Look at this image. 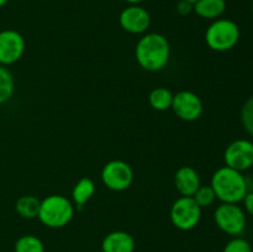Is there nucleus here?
<instances>
[{
	"label": "nucleus",
	"mask_w": 253,
	"mask_h": 252,
	"mask_svg": "<svg viewBox=\"0 0 253 252\" xmlns=\"http://www.w3.org/2000/svg\"><path fill=\"white\" fill-rule=\"evenodd\" d=\"M211 188L214 189L216 198H219L222 203L231 204H237L244 200L249 193L247 182L242 173L227 166L214 173L211 178Z\"/></svg>",
	"instance_id": "obj_1"
},
{
	"label": "nucleus",
	"mask_w": 253,
	"mask_h": 252,
	"mask_svg": "<svg viewBox=\"0 0 253 252\" xmlns=\"http://www.w3.org/2000/svg\"><path fill=\"white\" fill-rule=\"evenodd\" d=\"M169 58V44L160 34H148L136 46V59L142 68L158 71L167 64Z\"/></svg>",
	"instance_id": "obj_2"
},
{
	"label": "nucleus",
	"mask_w": 253,
	"mask_h": 252,
	"mask_svg": "<svg viewBox=\"0 0 253 252\" xmlns=\"http://www.w3.org/2000/svg\"><path fill=\"white\" fill-rule=\"evenodd\" d=\"M73 205L62 195H51L41 202L39 219L48 227H63L73 217Z\"/></svg>",
	"instance_id": "obj_3"
},
{
	"label": "nucleus",
	"mask_w": 253,
	"mask_h": 252,
	"mask_svg": "<svg viewBox=\"0 0 253 252\" xmlns=\"http://www.w3.org/2000/svg\"><path fill=\"white\" fill-rule=\"evenodd\" d=\"M240 29L234 21L227 19L215 20L207 30L205 40L214 51H229L239 42Z\"/></svg>",
	"instance_id": "obj_4"
},
{
	"label": "nucleus",
	"mask_w": 253,
	"mask_h": 252,
	"mask_svg": "<svg viewBox=\"0 0 253 252\" xmlns=\"http://www.w3.org/2000/svg\"><path fill=\"white\" fill-rule=\"evenodd\" d=\"M217 226L226 234L239 236L246 227V215L245 211L236 204L222 203L216 208L214 214Z\"/></svg>",
	"instance_id": "obj_5"
},
{
	"label": "nucleus",
	"mask_w": 253,
	"mask_h": 252,
	"mask_svg": "<svg viewBox=\"0 0 253 252\" xmlns=\"http://www.w3.org/2000/svg\"><path fill=\"white\" fill-rule=\"evenodd\" d=\"M202 215L200 207L193 197H182L175 200L170 209V220L180 230H192L198 225Z\"/></svg>",
	"instance_id": "obj_6"
},
{
	"label": "nucleus",
	"mask_w": 253,
	"mask_h": 252,
	"mask_svg": "<svg viewBox=\"0 0 253 252\" xmlns=\"http://www.w3.org/2000/svg\"><path fill=\"white\" fill-rule=\"evenodd\" d=\"M101 178L106 187L120 192L130 187L132 183L133 173L130 166L124 161H111L103 168Z\"/></svg>",
	"instance_id": "obj_7"
},
{
	"label": "nucleus",
	"mask_w": 253,
	"mask_h": 252,
	"mask_svg": "<svg viewBox=\"0 0 253 252\" xmlns=\"http://www.w3.org/2000/svg\"><path fill=\"white\" fill-rule=\"evenodd\" d=\"M227 167L239 172L253 167V143L249 140H236L227 146L225 151Z\"/></svg>",
	"instance_id": "obj_8"
},
{
	"label": "nucleus",
	"mask_w": 253,
	"mask_h": 252,
	"mask_svg": "<svg viewBox=\"0 0 253 252\" xmlns=\"http://www.w3.org/2000/svg\"><path fill=\"white\" fill-rule=\"evenodd\" d=\"M25 49L24 37L14 30L0 32V64H12L19 61Z\"/></svg>",
	"instance_id": "obj_9"
},
{
	"label": "nucleus",
	"mask_w": 253,
	"mask_h": 252,
	"mask_svg": "<svg viewBox=\"0 0 253 252\" xmlns=\"http://www.w3.org/2000/svg\"><path fill=\"white\" fill-rule=\"evenodd\" d=\"M172 108L180 119L187 121L197 120L203 113L202 100L192 91H180L173 96Z\"/></svg>",
	"instance_id": "obj_10"
},
{
	"label": "nucleus",
	"mask_w": 253,
	"mask_h": 252,
	"mask_svg": "<svg viewBox=\"0 0 253 252\" xmlns=\"http://www.w3.org/2000/svg\"><path fill=\"white\" fill-rule=\"evenodd\" d=\"M151 22L147 10L137 5H131L120 14V25L131 34H142L148 29Z\"/></svg>",
	"instance_id": "obj_11"
},
{
	"label": "nucleus",
	"mask_w": 253,
	"mask_h": 252,
	"mask_svg": "<svg viewBox=\"0 0 253 252\" xmlns=\"http://www.w3.org/2000/svg\"><path fill=\"white\" fill-rule=\"evenodd\" d=\"M175 187L184 197H193L200 187L198 173L192 167H182L175 173Z\"/></svg>",
	"instance_id": "obj_12"
},
{
	"label": "nucleus",
	"mask_w": 253,
	"mask_h": 252,
	"mask_svg": "<svg viewBox=\"0 0 253 252\" xmlns=\"http://www.w3.org/2000/svg\"><path fill=\"white\" fill-rule=\"evenodd\" d=\"M101 249L103 252H133L135 240L125 231H114L103 240Z\"/></svg>",
	"instance_id": "obj_13"
},
{
	"label": "nucleus",
	"mask_w": 253,
	"mask_h": 252,
	"mask_svg": "<svg viewBox=\"0 0 253 252\" xmlns=\"http://www.w3.org/2000/svg\"><path fill=\"white\" fill-rule=\"evenodd\" d=\"M225 9V0H198L194 4L195 12L204 19H216L224 14Z\"/></svg>",
	"instance_id": "obj_14"
},
{
	"label": "nucleus",
	"mask_w": 253,
	"mask_h": 252,
	"mask_svg": "<svg viewBox=\"0 0 253 252\" xmlns=\"http://www.w3.org/2000/svg\"><path fill=\"white\" fill-rule=\"evenodd\" d=\"M40 205H41V202L37 198L32 197V195H25L17 200L16 211L22 217L32 219V217L39 216Z\"/></svg>",
	"instance_id": "obj_15"
},
{
	"label": "nucleus",
	"mask_w": 253,
	"mask_h": 252,
	"mask_svg": "<svg viewBox=\"0 0 253 252\" xmlns=\"http://www.w3.org/2000/svg\"><path fill=\"white\" fill-rule=\"evenodd\" d=\"M95 192V185L89 178H82L73 189V199L77 205H84Z\"/></svg>",
	"instance_id": "obj_16"
},
{
	"label": "nucleus",
	"mask_w": 253,
	"mask_h": 252,
	"mask_svg": "<svg viewBox=\"0 0 253 252\" xmlns=\"http://www.w3.org/2000/svg\"><path fill=\"white\" fill-rule=\"evenodd\" d=\"M173 95L168 89L157 88L150 94V104L156 110H167L172 106Z\"/></svg>",
	"instance_id": "obj_17"
},
{
	"label": "nucleus",
	"mask_w": 253,
	"mask_h": 252,
	"mask_svg": "<svg viewBox=\"0 0 253 252\" xmlns=\"http://www.w3.org/2000/svg\"><path fill=\"white\" fill-rule=\"evenodd\" d=\"M14 93V79L11 73L0 64V104L9 100Z\"/></svg>",
	"instance_id": "obj_18"
},
{
	"label": "nucleus",
	"mask_w": 253,
	"mask_h": 252,
	"mask_svg": "<svg viewBox=\"0 0 253 252\" xmlns=\"http://www.w3.org/2000/svg\"><path fill=\"white\" fill-rule=\"evenodd\" d=\"M15 252H44V247L39 237L26 235L16 241Z\"/></svg>",
	"instance_id": "obj_19"
},
{
	"label": "nucleus",
	"mask_w": 253,
	"mask_h": 252,
	"mask_svg": "<svg viewBox=\"0 0 253 252\" xmlns=\"http://www.w3.org/2000/svg\"><path fill=\"white\" fill-rule=\"evenodd\" d=\"M194 200L197 202V204L199 205L200 208L203 207H209L214 203L215 195L214 189L211 188V185H205V187H199V189L195 192L194 194Z\"/></svg>",
	"instance_id": "obj_20"
},
{
	"label": "nucleus",
	"mask_w": 253,
	"mask_h": 252,
	"mask_svg": "<svg viewBox=\"0 0 253 252\" xmlns=\"http://www.w3.org/2000/svg\"><path fill=\"white\" fill-rule=\"evenodd\" d=\"M241 120L247 132L253 136V95L250 96L242 106Z\"/></svg>",
	"instance_id": "obj_21"
},
{
	"label": "nucleus",
	"mask_w": 253,
	"mask_h": 252,
	"mask_svg": "<svg viewBox=\"0 0 253 252\" xmlns=\"http://www.w3.org/2000/svg\"><path fill=\"white\" fill-rule=\"evenodd\" d=\"M222 252H253L252 247L247 240L242 237H235L231 241H229L225 246Z\"/></svg>",
	"instance_id": "obj_22"
},
{
	"label": "nucleus",
	"mask_w": 253,
	"mask_h": 252,
	"mask_svg": "<svg viewBox=\"0 0 253 252\" xmlns=\"http://www.w3.org/2000/svg\"><path fill=\"white\" fill-rule=\"evenodd\" d=\"M177 10L180 15H189L194 10V5L185 0H180L177 5Z\"/></svg>",
	"instance_id": "obj_23"
},
{
	"label": "nucleus",
	"mask_w": 253,
	"mask_h": 252,
	"mask_svg": "<svg viewBox=\"0 0 253 252\" xmlns=\"http://www.w3.org/2000/svg\"><path fill=\"white\" fill-rule=\"evenodd\" d=\"M244 202H245V208H246L247 212L253 216V192L247 193L246 197L244 198Z\"/></svg>",
	"instance_id": "obj_24"
},
{
	"label": "nucleus",
	"mask_w": 253,
	"mask_h": 252,
	"mask_svg": "<svg viewBox=\"0 0 253 252\" xmlns=\"http://www.w3.org/2000/svg\"><path fill=\"white\" fill-rule=\"evenodd\" d=\"M125 1L130 2L131 5H137L138 2H141V1H142V0H125Z\"/></svg>",
	"instance_id": "obj_25"
},
{
	"label": "nucleus",
	"mask_w": 253,
	"mask_h": 252,
	"mask_svg": "<svg viewBox=\"0 0 253 252\" xmlns=\"http://www.w3.org/2000/svg\"><path fill=\"white\" fill-rule=\"evenodd\" d=\"M6 2H7V0H0V7L4 6V5L6 4Z\"/></svg>",
	"instance_id": "obj_26"
},
{
	"label": "nucleus",
	"mask_w": 253,
	"mask_h": 252,
	"mask_svg": "<svg viewBox=\"0 0 253 252\" xmlns=\"http://www.w3.org/2000/svg\"><path fill=\"white\" fill-rule=\"evenodd\" d=\"M185 1H189V2H192V4H193V5H194V4H195V2H197V1H198V0H185Z\"/></svg>",
	"instance_id": "obj_27"
},
{
	"label": "nucleus",
	"mask_w": 253,
	"mask_h": 252,
	"mask_svg": "<svg viewBox=\"0 0 253 252\" xmlns=\"http://www.w3.org/2000/svg\"><path fill=\"white\" fill-rule=\"evenodd\" d=\"M252 12H253V2H252Z\"/></svg>",
	"instance_id": "obj_28"
}]
</instances>
